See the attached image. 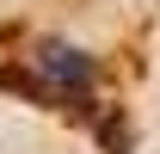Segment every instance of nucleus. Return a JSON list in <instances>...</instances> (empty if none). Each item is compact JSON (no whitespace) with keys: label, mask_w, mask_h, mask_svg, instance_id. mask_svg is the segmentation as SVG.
<instances>
[{"label":"nucleus","mask_w":160,"mask_h":154,"mask_svg":"<svg viewBox=\"0 0 160 154\" xmlns=\"http://www.w3.org/2000/svg\"><path fill=\"white\" fill-rule=\"evenodd\" d=\"M0 93H19L31 105H43V111H62V117H74V123H86L111 154H129V130L99 105L92 62L80 56V49H68V43L43 37V43H25L12 56H0Z\"/></svg>","instance_id":"obj_1"}]
</instances>
